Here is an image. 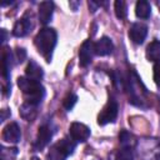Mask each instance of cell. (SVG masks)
Returning <instances> with one entry per match:
<instances>
[{
	"instance_id": "obj_1",
	"label": "cell",
	"mask_w": 160,
	"mask_h": 160,
	"mask_svg": "<svg viewBox=\"0 0 160 160\" xmlns=\"http://www.w3.org/2000/svg\"><path fill=\"white\" fill-rule=\"evenodd\" d=\"M56 41H58V34L51 28H42L34 39V44L39 54H41V56L48 62L51 61L52 52L56 46Z\"/></svg>"
},
{
	"instance_id": "obj_2",
	"label": "cell",
	"mask_w": 160,
	"mask_h": 160,
	"mask_svg": "<svg viewBox=\"0 0 160 160\" xmlns=\"http://www.w3.org/2000/svg\"><path fill=\"white\" fill-rule=\"evenodd\" d=\"M18 86L22 91L26 102L39 105L45 96V89L40 81L29 79L26 76H20L18 78Z\"/></svg>"
},
{
	"instance_id": "obj_3",
	"label": "cell",
	"mask_w": 160,
	"mask_h": 160,
	"mask_svg": "<svg viewBox=\"0 0 160 160\" xmlns=\"http://www.w3.org/2000/svg\"><path fill=\"white\" fill-rule=\"evenodd\" d=\"M75 146H76V141L69 138H64L50 148L48 159L49 160H66L68 156H70L74 152Z\"/></svg>"
},
{
	"instance_id": "obj_4",
	"label": "cell",
	"mask_w": 160,
	"mask_h": 160,
	"mask_svg": "<svg viewBox=\"0 0 160 160\" xmlns=\"http://www.w3.org/2000/svg\"><path fill=\"white\" fill-rule=\"evenodd\" d=\"M119 114V105L114 99H110L106 105L102 108L100 114L98 115V124L99 125H106L110 122H114Z\"/></svg>"
},
{
	"instance_id": "obj_5",
	"label": "cell",
	"mask_w": 160,
	"mask_h": 160,
	"mask_svg": "<svg viewBox=\"0 0 160 160\" xmlns=\"http://www.w3.org/2000/svg\"><path fill=\"white\" fill-rule=\"evenodd\" d=\"M10 69H11V51L9 48H4L2 50V78H4V94L8 95V92L11 89L10 84Z\"/></svg>"
},
{
	"instance_id": "obj_6",
	"label": "cell",
	"mask_w": 160,
	"mask_h": 160,
	"mask_svg": "<svg viewBox=\"0 0 160 160\" xmlns=\"http://www.w3.org/2000/svg\"><path fill=\"white\" fill-rule=\"evenodd\" d=\"M51 136H52V131H51V128L49 125H41L39 128V131H38V135H36V139L32 144V148L35 151H40L42 150L51 140Z\"/></svg>"
},
{
	"instance_id": "obj_7",
	"label": "cell",
	"mask_w": 160,
	"mask_h": 160,
	"mask_svg": "<svg viewBox=\"0 0 160 160\" xmlns=\"http://www.w3.org/2000/svg\"><path fill=\"white\" fill-rule=\"evenodd\" d=\"M70 136L76 142H84L90 136V129L82 122H72L69 129Z\"/></svg>"
},
{
	"instance_id": "obj_8",
	"label": "cell",
	"mask_w": 160,
	"mask_h": 160,
	"mask_svg": "<svg viewBox=\"0 0 160 160\" xmlns=\"http://www.w3.org/2000/svg\"><path fill=\"white\" fill-rule=\"evenodd\" d=\"M31 29H32L31 18H29V14H25L22 18H20L15 22L12 28V35L16 38H24L31 31Z\"/></svg>"
},
{
	"instance_id": "obj_9",
	"label": "cell",
	"mask_w": 160,
	"mask_h": 160,
	"mask_svg": "<svg viewBox=\"0 0 160 160\" xmlns=\"http://www.w3.org/2000/svg\"><path fill=\"white\" fill-rule=\"evenodd\" d=\"M94 42L91 40H85L80 49H79V64L82 68H86L91 60H92V55H94Z\"/></svg>"
},
{
	"instance_id": "obj_10",
	"label": "cell",
	"mask_w": 160,
	"mask_h": 160,
	"mask_svg": "<svg viewBox=\"0 0 160 160\" xmlns=\"http://www.w3.org/2000/svg\"><path fill=\"white\" fill-rule=\"evenodd\" d=\"M148 35V26L142 22H134L129 29V38L135 44H142Z\"/></svg>"
},
{
	"instance_id": "obj_11",
	"label": "cell",
	"mask_w": 160,
	"mask_h": 160,
	"mask_svg": "<svg viewBox=\"0 0 160 160\" xmlns=\"http://www.w3.org/2000/svg\"><path fill=\"white\" fill-rule=\"evenodd\" d=\"M1 138L4 141L6 142H10V144H16L20 141L21 139V131H20V128L16 122H10L8 124L4 130H2V134H1Z\"/></svg>"
},
{
	"instance_id": "obj_12",
	"label": "cell",
	"mask_w": 160,
	"mask_h": 160,
	"mask_svg": "<svg viewBox=\"0 0 160 160\" xmlns=\"http://www.w3.org/2000/svg\"><path fill=\"white\" fill-rule=\"evenodd\" d=\"M112 50H114V44H112L111 39L108 38V36H102L96 42H94V52H95V55L106 56V55H110L112 52Z\"/></svg>"
},
{
	"instance_id": "obj_13",
	"label": "cell",
	"mask_w": 160,
	"mask_h": 160,
	"mask_svg": "<svg viewBox=\"0 0 160 160\" xmlns=\"http://www.w3.org/2000/svg\"><path fill=\"white\" fill-rule=\"evenodd\" d=\"M54 14V2L52 1H42L39 5V21L42 25L50 22Z\"/></svg>"
},
{
	"instance_id": "obj_14",
	"label": "cell",
	"mask_w": 160,
	"mask_h": 160,
	"mask_svg": "<svg viewBox=\"0 0 160 160\" xmlns=\"http://www.w3.org/2000/svg\"><path fill=\"white\" fill-rule=\"evenodd\" d=\"M25 74H26V78L29 79H32V80H36V81H40L44 76V71H42V68L34 60H30L26 69H25Z\"/></svg>"
},
{
	"instance_id": "obj_15",
	"label": "cell",
	"mask_w": 160,
	"mask_h": 160,
	"mask_svg": "<svg viewBox=\"0 0 160 160\" xmlns=\"http://www.w3.org/2000/svg\"><path fill=\"white\" fill-rule=\"evenodd\" d=\"M19 112H20V116L22 119H25L26 121H32L36 115H38V105L35 104H30V102H24L20 109H19Z\"/></svg>"
},
{
	"instance_id": "obj_16",
	"label": "cell",
	"mask_w": 160,
	"mask_h": 160,
	"mask_svg": "<svg viewBox=\"0 0 160 160\" xmlns=\"http://www.w3.org/2000/svg\"><path fill=\"white\" fill-rule=\"evenodd\" d=\"M146 59L152 62L160 61V40H152L146 48Z\"/></svg>"
},
{
	"instance_id": "obj_17",
	"label": "cell",
	"mask_w": 160,
	"mask_h": 160,
	"mask_svg": "<svg viewBox=\"0 0 160 160\" xmlns=\"http://www.w3.org/2000/svg\"><path fill=\"white\" fill-rule=\"evenodd\" d=\"M135 14L139 19H148L151 14V6L150 2L146 0H140L135 5Z\"/></svg>"
},
{
	"instance_id": "obj_18",
	"label": "cell",
	"mask_w": 160,
	"mask_h": 160,
	"mask_svg": "<svg viewBox=\"0 0 160 160\" xmlns=\"http://www.w3.org/2000/svg\"><path fill=\"white\" fill-rule=\"evenodd\" d=\"M114 10H115V15L118 19H125L128 15V8H126V2L122 0H116L114 2Z\"/></svg>"
},
{
	"instance_id": "obj_19",
	"label": "cell",
	"mask_w": 160,
	"mask_h": 160,
	"mask_svg": "<svg viewBox=\"0 0 160 160\" xmlns=\"http://www.w3.org/2000/svg\"><path fill=\"white\" fill-rule=\"evenodd\" d=\"M115 160H134V154L131 148L122 146L115 155Z\"/></svg>"
},
{
	"instance_id": "obj_20",
	"label": "cell",
	"mask_w": 160,
	"mask_h": 160,
	"mask_svg": "<svg viewBox=\"0 0 160 160\" xmlns=\"http://www.w3.org/2000/svg\"><path fill=\"white\" fill-rule=\"evenodd\" d=\"M76 101H78V96H76L75 94L70 92V94L66 95V98L64 99V101H62V106H64L68 111H70V110L74 108V105L76 104Z\"/></svg>"
},
{
	"instance_id": "obj_21",
	"label": "cell",
	"mask_w": 160,
	"mask_h": 160,
	"mask_svg": "<svg viewBox=\"0 0 160 160\" xmlns=\"http://www.w3.org/2000/svg\"><path fill=\"white\" fill-rule=\"evenodd\" d=\"M119 140H120V144L122 146L130 148V144H131V140H132V135L126 130H121V132L119 134Z\"/></svg>"
},
{
	"instance_id": "obj_22",
	"label": "cell",
	"mask_w": 160,
	"mask_h": 160,
	"mask_svg": "<svg viewBox=\"0 0 160 160\" xmlns=\"http://www.w3.org/2000/svg\"><path fill=\"white\" fill-rule=\"evenodd\" d=\"M152 72H154V81H155V84L160 88V61L154 64Z\"/></svg>"
},
{
	"instance_id": "obj_23",
	"label": "cell",
	"mask_w": 160,
	"mask_h": 160,
	"mask_svg": "<svg viewBox=\"0 0 160 160\" xmlns=\"http://www.w3.org/2000/svg\"><path fill=\"white\" fill-rule=\"evenodd\" d=\"M15 56H16V61H18V62H22V61L25 60V58H26V51H25V49L18 48L16 51H15Z\"/></svg>"
},
{
	"instance_id": "obj_24",
	"label": "cell",
	"mask_w": 160,
	"mask_h": 160,
	"mask_svg": "<svg viewBox=\"0 0 160 160\" xmlns=\"http://www.w3.org/2000/svg\"><path fill=\"white\" fill-rule=\"evenodd\" d=\"M1 42H5L6 41V36H8V32H6V30L5 29H1Z\"/></svg>"
},
{
	"instance_id": "obj_25",
	"label": "cell",
	"mask_w": 160,
	"mask_h": 160,
	"mask_svg": "<svg viewBox=\"0 0 160 160\" xmlns=\"http://www.w3.org/2000/svg\"><path fill=\"white\" fill-rule=\"evenodd\" d=\"M69 5H70V6H74V10H76V6L79 5V2H72V1H70Z\"/></svg>"
},
{
	"instance_id": "obj_26",
	"label": "cell",
	"mask_w": 160,
	"mask_h": 160,
	"mask_svg": "<svg viewBox=\"0 0 160 160\" xmlns=\"http://www.w3.org/2000/svg\"><path fill=\"white\" fill-rule=\"evenodd\" d=\"M31 160H39V159H38V158H32Z\"/></svg>"
}]
</instances>
